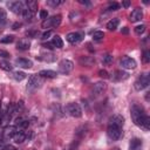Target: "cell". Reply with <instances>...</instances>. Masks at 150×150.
Instances as JSON below:
<instances>
[{
  "label": "cell",
  "mask_w": 150,
  "mask_h": 150,
  "mask_svg": "<svg viewBox=\"0 0 150 150\" xmlns=\"http://www.w3.org/2000/svg\"><path fill=\"white\" fill-rule=\"evenodd\" d=\"M67 111L70 116L73 117H81L82 116V110H81V107L79 105V103H75V102H71L67 105Z\"/></svg>",
  "instance_id": "7"
},
{
  "label": "cell",
  "mask_w": 150,
  "mask_h": 150,
  "mask_svg": "<svg viewBox=\"0 0 150 150\" xmlns=\"http://www.w3.org/2000/svg\"><path fill=\"white\" fill-rule=\"evenodd\" d=\"M122 135V128L115 125H108L107 128V136L110 141H117Z\"/></svg>",
  "instance_id": "4"
},
{
  "label": "cell",
  "mask_w": 150,
  "mask_h": 150,
  "mask_svg": "<svg viewBox=\"0 0 150 150\" xmlns=\"http://www.w3.org/2000/svg\"><path fill=\"white\" fill-rule=\"evenodd\" d=\"M105 88H107V84H105L103 81L96 82V83L94 84V87H93V94L96 95V96H98V95H101V94L105 90Z\"/></svg>",
  "instance_id": "14"
},
{
  "label": "cell",
  "mask_w": 150,
  "mask_h": 150,
  "mask_svg": "<svg viewBox=\"0 0 150 150\" xmlns=\"http://www.w3.org/2000/svg\"><path fill=\"white\" fill-rule=\"evenodd\" d=\"M128 77H129V74L127 71H123V70H116L112 75L114 81H124Z\"/></svg>",
  "instance_id": "18"
},
{
  "label": "cell",
  "mask_w": 150,
  "mask_h": 150,
  "mask_svg": "<svg viewBox=\"0 0 150 150\" xmlns=\"http://www.w3.org/2000/svg\"><path fill=\"white\" fill-rule=\"evenodd\" d=\"M122 6L125 7V8L129 7V6H130V1H123V2H122Z\"/></svg>",
  "instance_id": "43"
},
{
  "label": "cell",
  "mask_w": 150,
  "mask_h": 150,
  "mask_svg": "<svg viewBox=\"0 0 150 150\" xmlns=\"http://www.w3.org/2000/svg\"><path fill=\"white\" fill-rule=\"evenodd\" d=\"M142 139L139 138H132L129 144V150H142Z\"/></svg>",
  "instance_id": "19"
},
{
  "label": "cell",
  "mask_w": 150,
  "mask_h": 150,
  "mask_svg": "<svg viewBox=\"0 0 150 150\" xmlns=\"http://www.w3.org/2000/svg\"><path fill=\"white\" fill-rule=\"evenodd\" d=\"M103 38H104V33L101 32V30H96V32L93 33V39L95 41H101Z\"/></svg>",
  "instance_id": "27"
},
{
  "label": "cell",
  "mask_w": 150,
  "mask_h": 150,
  "mask_svg": "<svg viewBox=\"0 0 150 150\" xmlns=\"http://www.w3.org/2000/svg\"><path fill=\"white\" fill-rule=\"evenodd\" d=\"M73 68H74V63L70 60H66L64 59V60L60 61V63H59V71L61 74L67 75L73 70Z\"/></svg>",
  "instance_id": "6"
},
{
  "label": "cell",
  "mask_w": 150,
  "mask_h": 150,
  "mask_svg": "<svg viewBox=\"0 0 150 150\" xmlns=\"http://www.w3.org/2000/svg\"><path fill=\"white\" fill-rule=\"evenodd\" d=\"M144 131H148L149 129H150V117L146 115L145 116V118H144V121H143V124H142V127H141Z\"/></svg>",
  "instance_id": "28"
},
{
  "label": "cell",
  "mask_w": 150,
  "mask_h": 150,
  "mask_svg": "<svg viewBox=\"0 0 150 150\" xmlns=\"http://www.w3.org/2000/svg\"><path fill=\"white\" fill-rule=\"evenodd\" d=\"M112 150H121V149H118V148H115V149H112Z\"/></svg>",
  "instance_id": "48"
},
{
  "label": "cell",
  "mask_w": 150,
  "mask_h": 150,
  "mask_svg": "<svg viewBox=\"0 0 150 150\" xmlns=\"http://www.w3.org/2000/svg\"><path fill=\"white\" fill-rule=\"evenodd\" d=\"M39 75L45 79H55L57 76V73L54 70H50V69H45V70H41L39 73Z\"/></svg>",
  "instance_id": "21"
},
{
  "label": "cell",
  "mask_w": 150,
  "mask_h": 150,
  "mask_svg": "<svg viewBox=\"0 0 150 150\" xmlns=\"http://www.w3.org/2000/svg\"><path fill=\"white\" fill-rule=\"evenodd\" d=\"M98 75H100L101 77H103V79H108V77H109V73H108L107 70H104V69L98 70Z\"/></svg>",
  "instance_id": "38"
},
{
  "label": "cell",
  "mask_w": 150,
  "mask_h": 150,
  "mask_svg": "<svg viewBox=\"0 0 150 150\" xmlns=\"http://www.w3.org/2000/svg\"><path fill=\"white\" fill-rule=\"evenodd\" d=\"M118 8H120V4H117V2H111L108 6V11H117Z\"/></svg>",
  "instance_id": "36"
},
{
  "label": "cell",
  "mask_w": 150,
  "mask_h": 150,
  "mask_svg": "<svg viewBox=\"0 0 150 150\" xmlns=\"http://www.w3.org/2000/svg\"><path fill=\"white\" fill-rule=\"evenodd\" d=\"M0 41H1V43H11V42L14 41V36H13V35H6V36H4Z\"/></svg>",
  "instance_id": "33"
},
{
  "label": "cell",
  "mask_w": 150,
  "mask_h": 150,
  "mask_svg": "<svg viewBox=\"0 0 150 150\" xmlns=\"http://www.w3.org/2000/svg\"><path fill=\"white\" fill-rule=\"evenodd\" d=\"M76 149V145H75V143H73L69 148H67V149H64V150H75Z\"/></svg>",
  "instance_id": "44"
},
{
  "label": "cell",
  "mask_w": 150,
  "mask_h": 150,
  "mask_svg": "<svg viewBox=\"0 0 150 150\" xmlns=\"http://www.w3.org/2000/svg\"><path fill=\"white\" fill-rule=\"evenodd\" d=\"M26 8L29 9L33 14H35V12H36V9H38V1H35V0H29V1H27V2H26Z\"/></svg>",
  "instance_id": "22"
},
{
  "label": "cell",
  "mask_w": 150,
  "mask_h": 150,
  "mask_svg": "<svg viewBox=\"0 0 150 150\" xmlns=\"http://www.w3.org/2000/svg\"><path fill=\"white\" fill-rule=\"evenodd\" d=\"M121 32H122L123 34H128V32H129V30H128V28H127V27H124V28H123Z\"/></svg>",
  "instance_id": "46"
},
{
  "label": "cell",
  "mask_w": 150,
  "mask_h": 150,
  "mask_svg": "<svg viewBox=\"0 0 150 150\" xmlns=\"http://www.w3.org/2000/svg\"><path fill=\"white\" fill-rule=\"evenodd\" d=\"M15 63H16L19 67H21V68H30V67L33 66V62H32L30 60H28V59H25V57H19V59H16V60H15Z\"/></svg>",
  "instance_id": "17"
},
{
  "label": "cell",
  "mask_w": 150,
  "mask_h": 150,
  "mask_svg": "<svg viewBox=\"0 0 150 150\" xmlns=\"http://www.w3.org/2000/svg\"><path fill=\"white\" fill-rule=\"evenodd\" d=\"M6 19H7V14H6V11L4 8L0 7V25H4L6 22Z\"/></svg>",
  "instance_id": "30"
},
{
  "label": "cell",
  "mask_w": 150,
  "mask_h": 150,
  "mask_svg": "<svg viewBox=\"0 0 150 150\" xmlns=\"http://www.w3.org/2000/svg\"><path fill=\"white\" fill-rule=\"evenodd\" d=\"M123 124H124V118L121 115H114V116H111L109 118V123H108V125H115V127H120V128H122Z\"/></svg>",
  "instance_id": "12"
},
{
  "label": "cell",
  "mask_w": 150,
  "mask_h": 150,
  "mask_svg": "<svg viewBox=\"0 0 150 150\" xmlns=\"http://www.w3.org/2000/svg\"><path fill=\"white\" fill-rule=\"evenodd\" d=\"M22 15H23V18L26 19V20H30L32 18H33V13L29 11V9H27L26 7H25V9H23V12H22Z\"/></svg>",
  "instance_id": "32"
},
{
  "label": "cell",
  "mask_w": 150,
  "mask_h": 150,
  "mask_svg": "<svg viewBox=\"0 0 150 150\" xmlns=\"http://www.w3.org/2000/svg\"><path fill=\"white\" fill-rule=\"evenodd\" d=\"M118 25H120V20H118L117 18H114V19H111L110 21H108L107 28H108L109 30H115V29L118 27Z\"/></svg>",
  "instance_id": "23"
},
{
  "label": "cell",
  "mask_w": 150,
  "mask_h": 150,
  "mask_svg": "<svg viewBox=\"0 0 150 150\" xmlns=\"http://www.w3.org/2000/svg\"><path fill=\"white\" fill-rule=\"evenodd\" d=\"M62 2H63V1H57V0H48V1H47V5L55 7V6H59V5H61Z\"/></svg>",
  "instance_id": "37"
},
{
  "label": "cell",
  "mask_w": 150,
  "mask_h": 150,
  "mask_svg": "<svg viewBox=\"0 0 150 150\" xmlns=\"http://www.w3.org/2000/svg\"><path fill=\"white\" fill-rule=\"evenodd\" d=\"M2 150H16V149L14 146H12V145H5L2 148Z\"/></svg>",
  "instance_id": "42"
},
{
  "label": "cell",
  "mask_w": 150,
  "mask_h": 150,
  "mask_svg": "<svg viewBox=\"0 0 150 150\" xmlns=\"http://www.w3.org/2000/svg\"><path fill=\"white\" fill-rule=\"evenodd\" d=\"M13 79L15 81H22L23 79H26V74L23 71H14L13 73Z\"/></svg>",
  "instance_id": "26"
},
{
  "label": "cell",
  "mask_w": 150,
  "mask_h": 150,
  "mask_svg": "<svg viewBox=\"0 0 150 150\" xmlns=\"http://www.w3.org/2000/svg\"><path fill=\"white\" fill-rule=\"evenodd\" d=\"M120 66L124 69H135L137 63L136 61L132 59V57H129V56H123L121 60H120Z\"/></svg>",
  "instance_id": "8"
},
{
  "label": "cell",
  "mask_w": 150,
  "mask_h": 150,
  "mask_svg": "<svg viewBox=\"0 0 150 150\" xmlns=\"http://www.w3.org/2000/svg\"><path fill=\"white\" fill-rule=\"evenodd\" d=\"M28 125H29V122H28L27 120L22 118V117L16 118V120H15V122H14V127H15L18 130H25Z\"/></svg>",
  "instance_id": "15"
},
{
  "label": "cell",
  "mask_w": 150,
  "mask_h": 150,
  "mask_svg": "<svg viewBox=\"0 0 150 150\" xmlns=\"http://www.w3.org/2000/svg\"><path fill=\"white\" fill-rule=\"evenodd\" d=\"M8 6H9V9H11L14 14H22V12H23V9H25L23 2H21V1H13V2H9Z\"/></svg>",
  "instance_id": "10"
},
{
  "label": "cell",
  "mask_w": 150,
  "mask_h": 150,
  "mask_svg": "<svg viewBox=\"0 0 150 150\" xmlns=\"http://www.w3.org/2000/svg\"><path fill=\"white\" fill-rule=\"evenodd\" d=\"M142 60H143L144 63L150 62V52H149L148 49H145V50L143 52V54H142Z\"/></svg>",
  "instance_id": "31"
},
{
  "label": "cell",
  "mask_w": 150,
  "mask_h": 150,
  "mask_svg": "<svg viewBox=\"0 0 150 150\" xmlns=\"http://www.w3.org/2000/svg\"><path fill=\"white\" fill-rule=\"evenodd\" d=\"M52 45L54 46V48H62L63 47V41L59 35H55L52 40Z\"/></svg>",
  "instance_id": "24"
},
{
  "label": "cell",
  "mask_w": 150,
  "mask_h": 150,
  "mask_svg": "<svg viewBox=\"0 0 150 150\" xmlns=\"http://www.w3.org/2000/svg\"><path fill=\"white\" fill-rule=\"evenodd\" d=\"M130 114H131V120H132V122H134L137 127L141 128L142 124H143V121H144V118H145V116H146V114L144 112L143 108L139 107V105H137V104H134V105L131 107Z\"/></svg>",
  "instance_id": "1"
},
{
  "label": "cell",
  "mask_w": 150,
  "mask_h": 150,
  "mask_svg": "<svg viewBox=\"0 0 150 150\" xmlns=\"http://www.w3.org/2000/svg\"><path fill=\"white\" fill-rule=\"evenodd\" d=\"M16 131H18V129L14 125H7V127H5V130L2 131V139L13 138V136L15 135Z\"/></svg>",
  "instance_id": "11"
},
{
  "label": "cell",
  "mask_w": 150,
  "mask_h": 150,
  "mask_svg": "<svg viewBox=\"0 0 150 150\" xmlns=\"http://www.w3.org/2000/svg\"><path fill=\"white\" fill-rule=\"evenodd\" d=\"M40 59L43 60V61H47V62H53V61H55L56 57L53 54H46V55H42Z\"/></svg>",
  "instance_id": "29"
},
{
  "label": "cell",
  "mask_w": 150,
  "mask_h": 150,
  "mask_svg": "<svg viewBox=\"0 0 150 150\" xmlns=\"http://www.w3.org/2000/svg\"><path fill=\"white\" fill-rule=\"evenodd\" d=\"M0 68L4 69V70H6V71H11L13 69V66L8 61H6V60H1L0 61Z\"/></svg>",
  "instance_id": "25"
},
{
  "label": "cell",
  "mask_w": 150,
  "mask_h": 150,
  "mask_svg": "<svg viewBox=\"0 0 150 150\" xmlns=\"http://www.w3.org/2000/svg\"><path fill=\"white\" fill-rule=\"evenodd\" d=\"M27 138V134L23 131V130H18L15 132V135L13 136V141L15 143H22L25 139Z\"/></svg>",
  "instance_id": "20"
},
{
  "label": "cell",
  "mask_w": 150,
  "mask_h": 150,
  "mask_svg": "<svg viewBox=\"0 0 150 150\" xmlns=\"http://www.w3.org/2000/svg\"><path fill=\"white\" fill-rule=\"evenodd\" d=\"M50 35H52V30H47V32H45V33L41 35V39H42V40H46V39H48Z\"/></svg>",
  "instance_id": "41"
},
{
  "label": "cell",
  "mask_w": 150,
  "mask_h": 150,
  "mask_svg": "<svg viewBox=\"0 0 150 150\" xmlns=\"http://www.w3.org/2000/svg\"><path fill=\"white\" fill-rule=\"evenodd\" d=\"M142 18H143V11H142V8L137 7V8H135V9L131 12V14H130V16H129V20H130L131 22H137V21H141Z\"/></svg>",
  "instance_id": "13"
},
{
  "label": "cell",
  "mask_w": 150,
  "mask_h": 150,
  "mask_svg": "<svg viewBox=\"0 0 150 150\" xmlns=\"http://www.w3.org/2000/svg\"><path fill=\"white\" fill-rule=\"evenodd\" d=\"M47 18H48V12H47L46 9H41V11H40V19L46 20Z\"/></svg>",
  "instance_id": "39"
},
{
  "label": "cell",
  "mask_w": 150,
  "mask_h": 150,
  "mask_svg": "<svg viewBox=\"0 0 150 150\" xmlns=\"http://www.w3.org/2000/svg\"><path fill=\"white\" fill-rule=\"evenodd\" d=\"M111 61H112V56H111V55H109V54L104 55V56H103V59H102V62H103L104 64H110V63H111Z\"/></svg>",
  "instance_id": "35"
},
{
  "label": "cell",
  "mask_w": 150,
  "mask_h": 150,
  "mask_svg": "<svg viewBox=\"0 0 150 150\" xmlns=\"http://www.w3.org/2000/svg\"><path fill=\"white\" fill-rule=\"evenodd\" d=\"M144 30H145V26H144V25H138V26H136V27H135V33H136V34H138V35L143 34V33H144Z\"/></svg>",
  "instance_id": "34"
},
{
  "label": "cell",
  "mask_w": 150,
  "mask_h": 150,
  "mask_svg": "<svg viewBox=\"0 0 150 150\" xmlns=\"http://www.w3.org/2000/svg\"><path fill=\"white\" fill-rule=\"evenodd\" d=\"M42 84V77L40 75H32L28 79V84H27V90L33 93L35 90H38Z\"/></svg>",
  "instance_id": "3"
},
{
  "label": "cell",
  "mask_w": 150,
  "mask_h": 150,
  "mask_svg": "<svg viewBox=\"0 0 150 150\" xmlns=\"http://www.w3.org/2000/svg\"><path fill=\"white\" fill-rule=\"evenodd\" d=\"M61 23V15L57 14V15H54L52 18H47L46 20H43L42 22V27L43 28H49V27H57L60 26Z\"/></svg>",
  "instance_id": "5"
},
{
  "label": "cell",
  "mask_w": 150,
  "mask_h": 150,
  "mask_svg": "<svg viewBox=\"0 0 150 150\" xmlns=\"http://www.w3.org/2000/svg\"><path fill=\"white\" fill-rule=\"evenodd\" d=\"M11 55H9V53L8 52H6V50H4V49H0V57H4V59H8Z\"/></svg>",
  "instance_id": "40"
},
{
  "label": "cell",
  "mask_w": 150,
  "mask_h": 150,
  "mask_svg": "<svg viewBox=\"0 0 150 150\" xmlns=\"http://www.w3.org/2000/svg\"><path fill=\"white\" fill-rule=\"evenodd\" d=\"M16 48L20 49V50H28L30 48V41L26 38L19 40V42L16 43Z\"/></svg>",
  "instance_id": "16"
},
{
  "label": "cell",
  "mask_w": 150,
  "mask_h": 150,
  "mask_svg": "<svg viewBox=\"0 0 150 150\" xmlns=\"http://www.w3.org/2000/svg\"><path fill=\"white\" fill-rule=\"evenodd\" d=\"M2 116H4V112L0 110V122H1V120H2Z\"/></svg>",
  "instance_id": "47"
},
{
  "label": "cell",
  "mask_w": 150,
  "mask_h": 150,
  "mask_svg": "<svg viewBox=\"0 0 150 150\" xmlns=\"http://www.w3.org/2000/svg\"><path fill=\"white\" fill-rule=\"evenodd\" d=\"M149 83H150L149 74L144 73V74H141V75L137 77V80H136L135 83H134V87H135V89H136L137 91H141V90H143L144 88H146V87L149 86Z\"/></svg>",
  "instance_id": "2"
},
{
  "label": "cell",
  "mask_w": 150,
  "mask_h": 150,
  "mask_svg": "<svg viewBox=\"0 0 150 150\" xmlns=\"http://www.w3.org/2000/svg\"><path fill=\"white\" fill-rule=\"evenodd\" d=\"M67 41L71 45H77L80 41H82L83 39V34L82 33H79V32H71V33H68L67 36H66Z\"/></svg>",
  "instance_id": "9"
},
{
  "label": "cell",
  "mask_w": 150,
  "mask_h": 150,
  "mask_svg": "<svg viewBox=\"0 0 150 150\" xmlns=\"http://www.w3.org/2000/svg\"><path fill=\"white\" fill-rule=\"evenodd\" d=\"M79 2H80V4H82V5H90V2H88V1H82V0H79Z\"/></svg>",
  "instance_id": "45"
}]
</instances>
